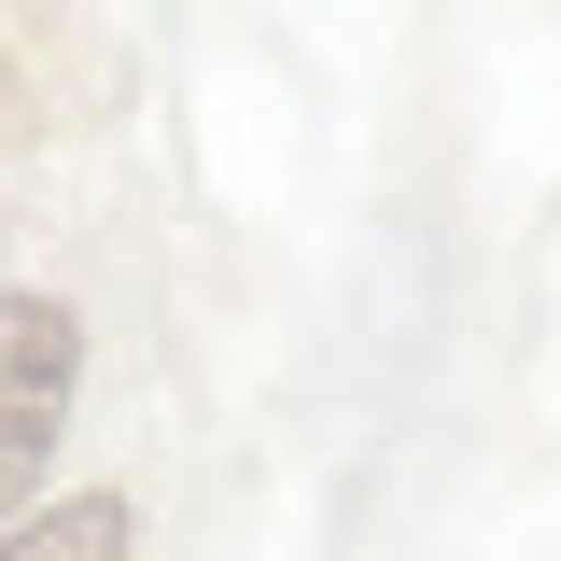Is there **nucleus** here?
<instances>
[{
  "label": "nucleus",
  "instance_id": "obj_1",
  "mask_svg": "<svg viewBox=\"0 0 561 561\" xmlns=\"http://www.w3.org/2000/svg\"><path fill=\"white\" fill-rule=\"evenodd\" d=\"M70 379H84V323L57 295H0V519L43 505V449L70 435Z\"/></svg>",
  "mask_w": 561,
  "mask_h": 561
},
{
  "label": "nucleus",
  "instance_id": "obj_2",
  "mask_svg": "<svg viewBox=\"0 0 561 561\" xmlns=\"http://www.w3.org/2000/svg\"><path fill=\"white\" fill-rule=\"evenodd\" d=\"M0 561H127V505L113 491H70L43 519H0Z\"/></svg>",
  "mask_w": 561,
  "mask_h": 561
}]
</instances>
